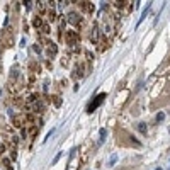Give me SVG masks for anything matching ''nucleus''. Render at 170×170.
<instances>
[{"mask_svg":"<svg viewBox=\"0 0 170 170\" xmlns=\"http://www.w3.org/2000/svg\"><path fill=\"white\" fill-rule=\"evenodd\" d=\"M68 22L70 24H78L80 22V17H78L75 12H71V14H68Z\"/></svg>","mask_w":170,"mask_h":170,"instance_id":"obj_3","label":"nucleus"},{"mask_svg":"<svg viewBox=\"0 0 170 170\" xmlns=\"http://www.w3.org/2000/svg\"><path fill=\"white\" fill-rule=\"evenodd\" d=\"M67 39L70 41V44H75L77 39H78V34L75 33V31H68V33H67Z\"/></svg>","mask_w":170,"mask_h":170,"instance_id":"obj_2","label":"nucleus"},{"mask_svg":"<svg viewBox=\"0 0 170 170\" xmlns=\"http://www.w3.org/2000/svg\"><path fill=\"white\" fill-rule=\"evenodd\" d=\"M90 37H92L94 41H97V27H94V29H92V34H90Z\"/></svg>","mask_w":170,"mask_h":170,"instance_id":"obj_7","label":"nucleus"},{"mask_svg":"<svg viewBox=\"0 0 170 170\" xmlns=\"http://www.w3.org/2000/svg\"><path fill=\"white\" fill-rule=\"evenodd\" d=\"M155 170H162V167H156V168Z\"/></svg>","mask_w":170,"mask_h":170,"instance_id":"obj_13","label":"nucleus"},{"mask_svg":"<svg viewBox=\"0 0 170 170\" xmlns=\"http://www.w3.org/2000/svg\"><path fill=\"white\" fill-rule=\"evenodd\" d=\"M60 158H61V153H58V155H56V158H55V160H53V165H55V163H56V162H58V160H60Z\"/></svg>","mask_w":170,"mask_h":170,"instance_id":"obj_11","label":"nucleus"},{"mask_svg":"<svg viewBox=\"0 0 170 170\" xmlns=\"http://www.w3.org/2000/svg\"><path fill=\"white\" fill-rule=\"evenodd\" d=\"M106 138H107V131L100 129V133H99V145H102L104 141H106Z\"/></svg>","mask_w":170,"mask_h":170,"instance_id":"obj_5","label":"nucleus"},{"mask_svg":"<svg viewBox=\"0 0 170 170\" xmlns=\"http://www.w3.org/2000/svg\"><path fill=\"white\" fill-rule=\"evenodd\" d=\"M116 160H118V155H112V156H111V160H109V165H114Z\"/></svg>","mask_w":170,"mask_h":170,"instance_id":"obj_8","label":"nucleus"},{"mask_svg":"<svg viewBox=\"0 0 170 170\" xmlns=\"http://www.w3.org/2000/svg\"><path fill=\"white\" fill-rule=\"evenodd\" d=\"M34 26H36V27H39V26H41V19H39V17L34 19Z\"/></svg>","mask_w":170,"mask_h":170,"instance_id":"obj_10","label":"nucleus"},{"mask_svg":"<svg viewBox=\"0 0 170 170\" xmlns=\"http://www.w3.org/2000/svg\"><path fill=\"white\" fill-rule=\"evenodd\" d=\"M48 53H49V55H56V46H55V43H49Z\"/></svg>","mask_w":170,"mask_h":170,"instance_id":"obj_6","label":"nucleus"},{"mask_svg":"<svg viewBox=\"0 0 170 170\" xmlns=\"http://www.w3.org/2000/svg\"><path fill=\"white\" fill-rule=\"evenodd\" d=\"M163 118H165V114H158V116H156V119H158V121H162Z\"/></svg>","mask_w":170,"mask_h":170,"instance_id":"obj_12","label":"nucleus"},{"mask_svg":"<svg viewBox=\"0 0 170 170\" xmlns=\"http://www.w3.org/2000/svg\"><path fill=\"white\" fill-rule=\"evenodd\" d=\"M106 97H107V95H106L104 92H102V94H99V95H97L95 99H94V102H90V104H89V107H87V112H94V111H95V109L100 106V104H102L104 100H106Z\"/></svg>","mask_w":170,"mask_h":170,"instance_id":"obj_1","label":"nucleus"},{"mask_svg":"<svg viewBox=\"0 0 170 170\" xmlns=\"http://www.w3.org/2000/svg\"><path fill=\"white\" fill-rule=\"evenodd\" d=\"M150 9H152V4H148V5H146V9H145V10H143V14H141V17H140V21H138V24H141V22H143V21H145V17H146V15H148V12H150Z\"/></svg>","mask_w":170,"mask_h":170,"instance_id":"obj_4","label":"nucleus"},{"mask_svg":"<svg viewBox=\"0 0 170 170\" xmlns=\"http://www.w3.org/2000/svg\"><path fill=\"white\" fill-rule=\"evenodd\" d=\"M138 129L141 131V133H146V128H145V124L141 122V124H138Z\"/></svg>","mask_w":170,"mask_h":170,"instance_id":"obj_9","label":"nucleus"}]
</instances>
